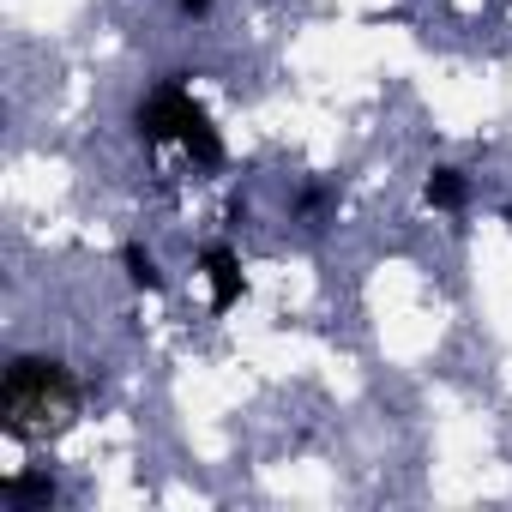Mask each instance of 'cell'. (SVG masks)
Segmentation results:
<instances>
[{
    "label": "cell",
    "instance_id": "1",
    "mask_svg": "<svg viewBox=\"0 0 512 512\" xmlns=\"http://www.w3.org/2000/svg\"><path fill=\"white\" fill-rule=\"evenodd\" d=\"M85 410V386L55 356H13L0 374V428L13 440H49L73 428Z\"/></svg>",
    "mask_w": 512,
    "mask_h": 512
},
{
    "label": "cell",
    "instance_id": "2",
    "mask_svg": "<svg viewBox=\"0 0 512 512\" xmlns=\"http://www.w3.org/2000/svg\"><path fill=\"white\" fill-rule=\"evenodd\" d=\"M133 127H139V139L145 145H181L199 169H223V133L211 127V115H205V103L187 91V79L181 73H169L139 109H133Z\"/></svg>",
    "mask_w": 512,
    "mask_h": 512
},
{
    "label": "cell",
    "instance_id": "3",
    "mask_svg": "<svg viewBox=\"0 0 512 512\" xmlns=\"http://www.w3.org/2000/svg\"><path fill=\"white\" fill-rule=\"evenodd\" d=\"M199 266H205V284H211V314H229L241 296H247V272L235 260V247L229 241H211L199 253Z\"/></svg>",
    "mask_w": 512,
    "mask_h": 512
},
{
    "label": "cell",
    "instance_id": "4",
    "mask_svg": "<svg viewBox=\"0 0 512 512\" xmlns=\"http://www.w3.org/2000/svg\"><path fill=\"white\" fill-rule=\"evenodd\" d=\"M61 500L55 476L49 470H13V476H0V506H13V512H49Z\"/></svg>",
    "mask_w": 512,
    "mask_h": 512
},
{
    "label": "cell",
    "instance_id": "5",
    "mask_svg": "<svg viewBox=\"0 0 512 512\" xmlns=\"http://www.w3.org/2000/svg\"><path fill=\"white\" fill-rule=\"evenodd\" d=\"M422 199H428L434 211H464V199H470V181H464V169H452V163H434V169H428V181H422Z\"/></svg>",
    "mask_w": 512,
    "mask_h": 512
},
{
    "label": "cell",
    "instance_id": "6",
    "mask_svg": "<svg viewBox=\"0 0 512 512\" xmlns=\"http://www.w3.org/2000/svg\"><path fill=\"white\" fill-rule=\"evenodd\" d=\"M121 266H127V284H133V290H151V296L163 290V272H157V260H151L139 241H127V247H121Z\"/></svg>",
    "mask_w": 512,
    "mask_h": 512
},
{
    "label": "cell",
    "instance_id": "7",
    "mask_svg": "<svg viewBox=\"0 0 512 512\" xmlns=\"http://www.w3.org/2000/svg\"><path fill=\"white\" fill-rule=\"evenodd\" d=\"M326 199H332L326 187H302V199H296V211L308 217V229H320V211H326Z\"/></svg>",
    "mask_w": 512,
    "mask_h": 512
},
{
    "label": "cell",
    "instance_id": "8",
    "mask_svg": "<svg viewBox=\"0 0 512 512\" xmlns=\"http://www.w3.org/2000/svg\"><path fill=\"white\" fill-rule=\"evenodd\" d=\"M175 7H181L187 19H205V13H211V0H175Z\"/></svg>",
    "mask_w": 512,
    "mask_h": 512
}]
</instances>
